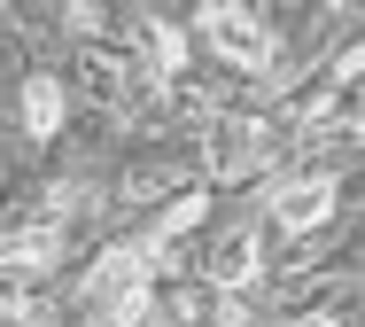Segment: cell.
<instances>
[{
  "instance_id": "ba28073f",
  "label": "cell",
  "mask_w": 365,
  "mask_h": 327,
  "mask_svg": "<svg viewBox=\"0 0 365 327\" xmlns=\"http://www.w3.org/2000/svg\"><path fill=\"white\" fill-rule=\"evenodd\" d=\"M202 211H210V203H202V195H179V203H171V211H163V226H155V234H163V242H179V234H187V226H202Z\"/></svg>"
},
{
  "instance_id": "5b68a950",
  "label": "cell",
  "mask_w": 365,
  "mask_h": 327,
  "mask_svg": "<svg viewBox=\"0 0 365 327\" xmlns=\"http://www.w3.org/2000/svg\"><path fill=\"white\" fill-rule=\"evenodd\" d=\"M257 265H264L257 226H225L218 242H210V281H218V288H249V281H257Z\"/></svg>"
},
{
  "instance_id": "8992f818",
  "label": "cell",
  "mask_w": 365,
  "mask_h": 327,
  "mask_svg": "<svg viewBox=\"0 0 365 327\" xmlns=\"http://www.w3.org/2000/svg\"><path fill=\"white\" fill-rule=\"evenodd\" d=\"M24 133H39V141L63 133V86L55 79H24Z\"/></svg>"
},
{
  "instance_id": "277c9868",
  "label": "cell",
  "mask_w": 365,
  "mask_h": 327,
  "mask_svg": "<svg viewBox=\"0 0 365 327\" xmlns=\"http://www.w3.org/2000/svg\"><path fill=\"white\" fill-rule=\"evenodd\" d=\"M71 242V226H63V211H47V218H24L16 234H8V273H55V257Z\"/></svg>"
},
{
  "instance_id": "9c48e42d",
  "label": "cell",
  "mask_w": 365,
  "mask_h": 327,
  "mask_svg": "<svg viewBox=\"0 0 365 327\" xmlns=\"http://www.w3.org/2000/svg\"><path fill=\"white\" fill-rule=\"evenodd\" d=\"M334 79H342V86H358V79H365V39L342 55V63H334Z\"/></svg>"
},
{
  "instance_id": "6da1fadb",
  "label": "cell",
  "mask_w": 365,
  "mask_h": 327,
  "mask_svg": "<svg viewBox=\"0 0 365 327\" xmlns=\"http://www.w3.org/2000/svg\"><path fill=\"white\" fill-rule=\"evenodd\" d=\"M202 31H210V47H218L233 71H272V63H280V47H272V31H264L257 8H225V0H210V8H202Z\"/></svg>"
},
{
  "instance_id": "30bf717a",
  "label": "cell",
  "mask_w": 365,
  "mask_h": 327,
  "mask_svg": "<svg viewBox=\"0 0 365 327\" xmlns=\"http://www.w3.org/2000/svg\"><path fill=\"white\" fill-rule=\"evenodd\" d=\"M295 327H334V312H311V320H295Z\"/></svg>"
},
{
  "instance_id": "52a82bcc",
  "label": "cell",
  "mask_w": 365,
  "mask_h": 327,
  "mask_svg": "<svg viewBox=\"0 0 365 327\" xmlns=\"http://www.w3.org/2000/svg\"><path fill=\"white\" fill-rule=\"evenodd\" d=\"M179 63H187L179 24H155V31H148V71H155V79H179Z\"/></svg>"
},
{
  "instance_id": "7a4b0ae2",
  "label": "cell",
  "mask_w": 365,
  "mask_h": 327,
  "mask_svg": "<svg viewBox=\"0 0 365 327\" xmlns=\"http://www.w3.org/2000/svg\"><path fill=\"white\" fill-rule=\"evenodd\" d=\"M272 133L257 125V117H218L210 133H202V171H218V179H249V171H264L272 164Z\"/></svg>"
},
{
  "instance_id": "3957f363",
  "label": "cell",
  "mask_w": 365,
  "mask_h": 327,
  "mask_svg": "<svg viewBox=\"0 0 365 327\" xmlns=\"http://www.w3.org/2000/svg\"><path fill=\"white\" fill-rule=\"evenodd\" d=\"M334 203H342V187H334V171H303V179H280V187L264 195V211H272V226H288V234H319V226L334 218Z\"/></svg>"
}]
</instances>
